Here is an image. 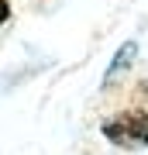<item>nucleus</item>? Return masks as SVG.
<instances>
[{"mask_svg": "<svg viewBox=\"0 0 148 155\" xmlns=\"http://www.w3.org/2000/svg\"><path fill=\"white\" fill-rule=\"evenodd\" d=\"M100 134L124 152H138L148 145V114L138 110V107L134 110H121L100 124Z\"/></svg>", "mask_w": 148, "mask_h": 155, "instance_id": "obj_1", "label": "nucleus"}, {"mask_svg": "<svg viewBox=\"0 0 148 155\" xmlns=\"http://www.w3.org/2000/svg\"><path fill=\"white\" fill-rule=\"evenodd\" d=\"M11 21V0H0V28Z\"/></svg>", "mask_w": 148, "mask_h": 155, "instance_id": "obj_2", "label": "nucleus"}]
</instances>
